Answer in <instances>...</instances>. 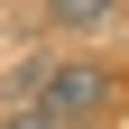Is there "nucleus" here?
<instances>
[{"mask_svg":"<svg viewBox=\"0 0 129 129\" xmlns=\"http://www.w3.org/2000/svg\"><path fill=\"white\" fill-rule=\"evenodd\" d=\"M0 129H64V120H55L46 102H9V111H0Z\"/></svg>","mask_w":129,"mask_h":129,"instance_id":"3","label":"nucleus"},{"mask_svg":"<svg viewBox=\"0 0 129 129\" xmlns=\"http://www.w3.org/2000/svg\"><path fill=\"white\" fill-rule=\"evenodd\" d=\"M111 92H120V83H111V64H102V55H55V64H46V83H37V102L55 111L64 129H83V120H102Z\"/></svg>","mask_w":129,"mask_h":129,"instance_id":"1","label":"nucleus"},{"mask_svg":"<svg viewBox=\"0 0 129 129\" xmlns=\"http://www.w3.org/2000/svg\"><path fill=\"white\" fill-rule=\"evenodd\" d=\"M120 19H129V0H46V28H55V37H74V46L111 37Z\"/></svg>","mask_w":129,"mask_h":129,"instance_id":"2","label":"nucleus"}]
</instances>
